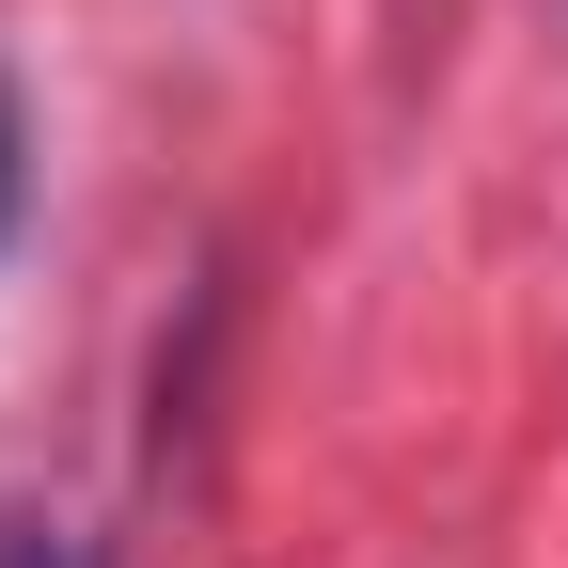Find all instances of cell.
<instances>
[{
  "instance_id": "7a4b0ae2",
  "label": "cell",
  "mask_w": 568,
  "mask_h": 568,
  "mask_svg": "<svg viewBox=\"0 0 568 568\" xmlns=\"http://www.w3.org/2000/svg\"><path fill=\"white\" fill-rule=\"evenodd\" d=\"M17 190H32V142H17V95H0V237H17Z\"/></svg>"
},
{
  "instance_id": "6da1fadb",
  "label": "cell",
  "mask_w": 568,
  "mask_h": 568,
  "mask_svg": "<svg viewBox=\"0 0 568 568\" xmlns=\"http://www.w3.org/2000/svg\"><path fill=\"white\" fill-rule=\"evenodd\" d=\"M0 568H95L80 537H48V521H17V537H0Z\"/></svg>"
}]
</instances>
